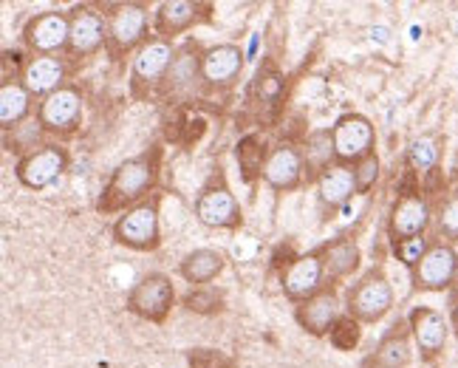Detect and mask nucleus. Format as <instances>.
Masks as SVG:
<instances>
[{
    "mask_svg": "<svg viewBox=\"0 0 458 368\" xmlns=\"http://www.w3.org/2000/svg\"><path fill=\"white\" fill-rule=\"evenodd\" d=\"M68 51L74 57H91L102 46H108V14H102L91 4H80L68 12Z\"/></svg>",
    "mask_w": 458,
    "mask_h": 368,
    "instance_id": "nucleus-12",
    "label": "nucleus"
},
{
    "mask_svg": "<svg viewBox=\"0 0 458 368\" xmlns=\"http://www.w3.org/2000/svg\"><path fill=\"white\" fill-rule=\"evenodd\" d=\"M184 360L190 368H235V360L218 348H187Z\"/></svg>",
    "mask_w": 458,
    "mask_h": 368,
    "instance_id": "nucleus-33",
    "label": "nucleus"
},
{
    "mask_svg": "<svg viewBox=\"0 0 458 368\" xmlns=\"http://www.w3.org/2000/svg\"><path fill=\"white\" fill-rule=\"evenodd\" d=\"M394 287L387 280L385 270L374 267L368 270L354 287L345 295V312L351 318H357L360 323H379L387 312L394 309Z\"/></svg>",
    "mask_w": 458,
    "mask_h": 368,
    "instance_id": "nucleus-2",
    "label": "nucleus"
},
{
    "mask_svg": "<svg viewBox=\"0 0 458 368\" xmlns=\"http://www.w3.org/2000/svg\"><path fill=\"white\" fill-rule=\"evenodd\" d=\"M408 326H411V335H413V343L419 348V355L425 363H433L438 355L445 352L447 346V335H450V326L445 321V314L438 309H430V306H416L408 318Z\"/></svg>",
    "mask_w": 458,
    "mask_h": 368,
    "instance_id": "nucleus-18",
    "label": "nucleus"
},
{
    "mask_svg": "<svg viewBox=\"0 0 458 368\" xmlns=\"http://www.w3.org/2000/svg\"><path fill=\"white\" fill-rule=\"evenodd\" d=\"M280 91H284V82H280L277 68L269 63L267 72L260 68V74L255 80V94L260 97V105H275L280 99Z\"/></svg>",
    "mask_w": 458,
    "mask_h": 368,
    "instance_id": "nucleus-34",
    "label": "nucleus"
},
{
    "mask_svg": "<svg viewBox=\"0 0 458 368\" xmlns=\"http://www.w3.org/2000/svg\"><path fill=\"white\" fill-rule=\"evenodd\" d=\"M391 250H394L396 261H402V264L413 272L419 261L428 255V250H430V241H428V235L408 238V241H394V244H391Z\"/></svg>",
    "mask_w": 458,
    "mask_h": 368,
    "instance_id": "nucleus-32",
    "label": "nucleus"
},
{
    "mask_svg": "<svg viewBox=\"0 0 458 368\" xmlns=\"http://www.w3.org/2000/svg\"><path fill=\"white\" fill-rule=\"evenodd\" d=\"M442 162V142L433 133H421L408 145V165L416 173H433Z\"/></svg>",
    "mask_w": 458,
    "mask_h": 368,
    "instance_id": "nucleus-28",
    "label": "nucleus"
},
{
    "mask_svg": "<svg viewBox=\"0 0 458 368\" xmlns=\"http://www.w3.org/2000/svg\"><path fill=\"white\" fill-rule=\"evenodd\" d=\"M68 162H72L68 150L57 142H48L23 153L14 165V176L29 190H46L68 170Z\"/></svg>",
    "mask_w": 458,
    "mask_h": 368,
    "instance_id": "nucleus-8",
    "label": "nucleus"
},
{
    "mask_svg": "<svg viewBox=\"0 0 458 368\" xmlns=\"http://www.w3.org/2000/svg\"><path fill=\"white\" fill-rule=\"evenodd\" d=\"M269 145L267 139L258 136V133H246L238 148H235V159H238V167H241V176L243 182H255L258 176H263V167H267V159H269Z\"/></svg>",
    "mask_w": 458,
    "mask_h": 368,
    "instance_id": "nucleus-27",
    "label": "nucleus"
},
{
    "mask_svg": "<svg viewBox=\"0 0 458 368\" xmlns=\"http://www.w3.org/2000/svg\"><path fill=\"white\" fill-rule=\"evenodd\" d=\"M224 267H226V258H224L221 250L201 247V250H192V252H187L182 258L179 275L192 287H207L224 272Z\"/></svg>",
    "mask_w": 458,
    "mask_h": 368,
    "instance_id": "nucleus-25",
    "label": "nucleus"
},
{
    "mask_svg": "<svg viewBox=\"0 0 458 368\" xmlns=\"http://www.w3.org/2000/svg\"><path fill=\"white\" fill-rule=\"evenodd\" d=\"M430 218H433L430 201L421 196V193H402L391 207V216H387V235H391V244L425 235Z\"/></svg>",
    "mask_w": 458,
    "mask_h": 368,
    "instance_id": "nucleus-15",
    "label": "nucleus"
},
{
    "mask_svg": "<svg viewBox=\"0 0 458 368\" xmlns=\"http://www.w3.org/2000/svg\"><path fill=\"white\" fill-rule=\"evenodd\" d=\"M175 306V287L165 272H148L128 292V312L148 323H165Z\"/></svg>",
    "mask_w": 458,
    "mask_h": 368,
    "instance_id": "nucleus-4",
    "label": "nucleus"
},
{
    "mask_svg": "<svg viewBox=\"0 0 458 368\" xmlns=\"http://www.w3.org/2000/svg\"><path fill=\"white\" fill-rule=\"evenodd\" d=\"M458 275V252L445 241H433L428 255L411 272L416 292H445Z\"/></svg>",
    "mask_w": 458,
    "mask_h": 368,
    "instance_id": "nucleus-13",
    "label": "nucleus"
},
{
    "mask_svg": "<svg viewBox=\"0 0 458 368\" xmlns=\"http://www.w3.org/2000/svg\"><path fill=\"white\" fill-rule=\"evenodd\" d=\"M331 145H334V162L351 165L368 159L377 153V128L365 114H343L331 125Z\"/></svg>",
    "mask_w": 458,
    "mask_h": 368,
    "instance_id": "nucleus-3",
    "label": "nucleus"
},
{
    "mask_svg": "<svg viewBox=\"0 0 458 368\" xmlns=\"http://www.w3.org/2000/svg\"><path fill=\"white\" fill-rule=\"evenodd\" d=\"M243 72V51L235 43L209 46L201 55V80L207 89L226 91L233 89Z\"/></svg>",
    "mask_w": 458,
    "mask_h": 368,
    "instance_id": "nucleus-17",
    "label": "nucleus"
},
{
    "mask_svg": "<svg viewBox=\"0 0 458 368\" xmlns=\"http://www.w3.org/2000/svg\"><path fill=\"white\" fill-rule=\"evenodd\" d=\"M320 258H323V270H326V287H334L360 270L362 252L357 247V241L340 235V238L323 244Z\"/></svg>",
    "mask_w": 458,
    "mask_h": 368,
    "instance_id": "nucleus-24",
    "label": "nucleus"
},
{
    "mask_svg": "<svg viewBox=\"0 0 458 368\" xmlns=\"http://www.w3.org/2000/svg\"><path fill=\"white\" fill-rule=\"evenodd\" d=\"M21 82L31 97L46 99L65 85V63L60 57H29L21 68Z\"/></svg>",
    "mask_w": 458,
    "mask_h": 368,
    "instance_id": "nucleus-23",
    "label": "nucleus"
},
{
    "mask_svg": "<svg viewBox=\"0 0 458 368\" xmlns=\"http://www.w3.org/2000/svg\"><path fill=\"white\" fill-rule=\"evenodd\" d=\"M328 340H331L334 348H337V352H354V348L360 346V340H362V323L357 318H351V314L345 312L343 318L334 323Z\"/></svg>",
    "mask_w": 458,
    "mask_h": 368,
    "instance_id": "nucleus-30",
    "label": "nucleus"
},
{
    "mask_svg": "<svg viewBox=\"0 0 458 368\" xmlns=\"http://www.w3.org/2000/svg\"><path fill=\"white\" fill-rule=\"evenodd\" d=\"M184 309L187 312H196V314H216L224 309V297L216 295L209 287H196L184 295Z\"/></svg>",
    "mask_w": 458,
    "mask_h": 368,
    "instance_id": "nucleus-31",
    "label": "nucleus"
},
{
    "mask_svg": "<svg viewBox=\"0 0 458 368\" xmlns=\"http://www.w3.org/2000/svg\"><path fill=\"white\" fill-rule=\"evenodd\" d=\"M438 235L445 238H458V190L453 193V196L442 204V210H438Z\"/></svg>",
    "mask_w": 458,
    "mask_h": 368,
    "instance_id": "nucleus-36",
    "label": "nucleus"
},
{
    "mask_svg": "<svg viewBox=\"0 0 458 368\" xmlns=\"http://www.w3.org/2000/svg\"><path fill=\"white\" fill-rule=\"evenodd\" d=\"M31 94L21 80H4L0 85V128L12 131L31 114Z\"/></svg>",
    "mask_w": 458,
    "mask_h": 368,
    "instance_id": "nucleus-26",
    "label": "nucleus"
},
{
    "mask_svg": "<svg viewBox=\"0 0 458 368\" xmlns=\"http://www.w3.org/2000/svg\"><path fill=\"white\" fill-rule=\"evenodd\" d=\"M158 176V150L139 153L133 159H125L105 184L102 196L97 201L99 213H128L139 207L148 193L153 190Z\"/></svg>",
    "mask_w": 458,
    "mask_h": 368,
    "instance_id": "nucleus-1",
    "label": "nucleus"
},
{
    "mask_svg": "<svg viewBox=\"0 0 458 368\" xmlns=\"http://www.w3.org/2000/svg\"><path fill=\"white\" fill-rule=\"evenodd\" d=\"M38 122L46 133L72 136L82 122V94L77 85H63L60 91L40 99Z\"/></svg>",
    "mask_w": 458,
    "mask_h": 368,
    "instance_id": "nucleus-11",
    "label": "nucleus"
},
{
    "mask_svg": "<svg viewBox=\"0 0 458 368\" xmlns=\"http://www.w3.org/2000/svg\"><path fill=\"white\" fill-rule=\"evenodd\" d=\"M340 318H343V301H340V292L334 287H326L314 297H309V301L294 306L297 326H301L311 338H328L334 323H337Z\"/></svg>",
    "mask_w": 458,
    "mask_h": 368,
    "instance_id": "nucleus-16",
    "label": "nucleus"
},
{
    "mask_svg": "<svg viewBox=\"0 0 458 368\" xmlns=\"http://www.w3.org/2000/svg\"><path fill=\"white\" fill-rule=\"evenodd\" d=\"M411 326L408 323H396L387 335L377 343V348L362 360V368H408L413 360V348H411Z\"/></svg>",
    "mask_w": 458,
    "mask_h": 368,
    "instance_id": "nucleus-22",
    "label": "nucleus"
},
{
    "mask_svg": "<svg viewBox=\"0 0 458 368\" xmlns=\"http://www.w3.org/2000/svg\"><path fill=\"white\" fill-rule=\"evenodd\" d=\"M68 34H72L68 14L48 9L29 17V23L23 26V43L31 57H57L63 48H68Z\"/></svg>",
    "mask_w": 458,
    "mask_h": 368,
    "instance_id": "nucleus-9",
    "label": "nucleus"
},
{
    "mask_svg": "<svg viewBox=\"0 0 458 368\" xmlns=\"http://www.w3.org/2000/svg\"><path fill=\"white\" fill-rule=\"evenodd\" d=\"M354 196H357V179H354V167L351 165L334 162L317 176V201H320L326 213L340 210Z\"/></svg>",
    "mask_w": 458,
    "mask_h": 368,
    "instance_id": "nucleus-21",
    "label": "nucleus"
},
{
    "mask_svg": "<svg viewBox=\"0 0 458 368\" xmlns=\"http://www.w3.org/2000/svg\"><path fill=\"white\" fill-rule=\"evenodd\" d=\"M175 51L179 48L162 38H150L136 51L133 63H131V89L136 97H145V91H150L153 85L167 80L170 65L175 60Z\"/></svg>",
    "mask_w": 458,
    "mask_h": 368,
    "instance_id": "nucleus-10",
    "label": "nucleus"
},
{
    "mask_svg": "<svg viewBox=\"0 0 458 368\" xmlns=\"http://www.w3.org/2000/svg\"><path fill=\"white\" fill-rule=\"evenodd\" d=\"M114 241L122 247L136 250V252H153L162 244V224H158V207L156 204H139L128 213H122L114 221L111 230Z\"/></svg>",
    "mask_w": 458,
    "mask_h": 368,
    "instance_id": "nucleus-7",
    "label": "nucleus"
},
{
    "mask_svg": "<svg viewBox=\"0 0 458 368\" xmlns=\"http://www.w3.org/2000/svg\"><path fill=\"white\" fill-rule=\"evenodd\" d=\"M379 156L371 153L368 159L357 162L354 165V179H357V196H365V193H371V187L379 182Z\"/></svg>",
    "mask_w": 458,
    "mask_h": 368,
    "instance_id": "nucleus-35",
    "label": "nucleus"
},
{
    "mask_svg": "<svg viewBox=\"0 0 458 368\" xmlns=\"http://www.w3.org/2000/svg\"><path fill=\"white\" fill-rule=\"evenodd\" d=\"M306 159L292 142H277L269 150L267 167H263V182L277 193H292L303 184Z\"/></svg>",
    "mask_w": 458,
    "mask_h": 368,
    "instance_id": "nucleus-20",
    "label": "nucleus"
},
{
    "mask_svg": "<svg viewBox=\"0 0 458 368\" xmlns=\"http://www.w3.org/2000/svg\"><path fill=\"white\" fill-rule=\"evenodd\" d=\"M207 17H209V6L199 4V0H165V4L156 6V17H153L156 38L173 43L179 34L190 31L196 23L207 21Z\"/></svg>",
    "mask_w": 458,
    "mask_h": 368,
    "instance_id": "nucleus-19",
    "label": "nucleus"
},
{
    "mask_svg": "<svg viewBox=\"0 0 458 368\" xmlns=\"http://www.w3.org/2000/svg\"><path fill=\"white\" fill-rule=\"evenodd\" d=\"M280 289H284V295L294 306L309 301V297H314L320 289H326V270H323L320 250L297 255L294 261H289L284 272H280Z\"/></svg>",
    "mask_w": 458,
    "mask_h": 368,
    "instance_id": "nucleus-14",
    "label": "nucleus"
},
{
    "mask_svg": "<svg viewBox=\"0 0 458 368\" xmlns=\"http://www.w3.org/2000/svg\"><path fill=\"white\" fill-rule=\"evenodd\" d=\"M190 55H192V43L175 51V60H173L170 74H167L173 91H179V89H184V85H190L196 77H201V57H190Z\"/></svg>",
    "mask_w": 458,
    "mask_h": 368,
    "instance_id": "nucleus-29",
    "label": "nucleus"
},
{
    "mask_svg": "<svg viewBox=\"0 0 458 368\" xmlns=\"http://www.w3.org/2000/svg\"><path fill=\"white\" fill-rule=\"evenodd\" d=\"M150 14L145 4H116L108 9V48L116 57L136 55L148 38Z\"/></svg>",
    "mask_w": 458,
    "mask_h": 368,
    "instance_id": "nucleus-5",
    "label": "nucleus"
},
{
    "mask_svg": "<svg viewBox=\"0 0 458 368\" xmlns=\"http://www.w3.org/2000/svg\"><path fill=\"white\" fill-rule=\"evenodd\" d=\"M196 218L204 227H213V230H238L241 227L243 221L241 204L221 173L201 187L196 199Z\"/></svg>",
    "mask_w": 458,
    "mask_h": 368,
    "instance_id": "nucleus-6",
    "label": "nucleus"
}]
</instances>
